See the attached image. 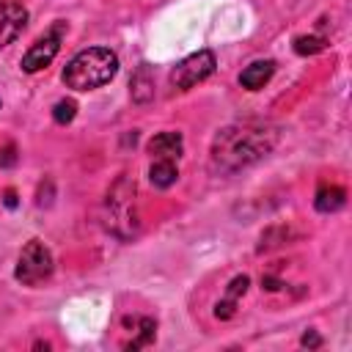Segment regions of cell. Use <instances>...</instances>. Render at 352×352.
Returning <instances> with one entry per match:
<instances>
[{
	"label": "cell",
	"instance_id": "obj_14",
	"mask_svg": "<svg viewBox=\"0 0 352 352\" xmlns=\"http://www.w3.org/2000/svg\"><path fill=\"white\" fill-rule=\"evenodd\" d=\"M327 50V38L322 36H297L294 38V52L297 55H316Z\"/></svg>",
	"mask_w": 352,
	"mask_h": 352
},
{
	"label": "cell",
	"instance_id": "obj_2",
	"mask_svg": "<svg viewBox=\"0 0 352 352\" xmlns=\"http://www.w3.org/2000/svg\"><path fill=\"white\" fill-rule=\"evenodd\" d=\"M118 74V55L107 47H88L80 50L63 69L60 80L72 91H94L107 85Z\"/></svg>",
	"mask_w": 352,
	"mask_h": 352
},
{
	"label": "cell",
	"instance_id": "obj_12",
	"mask_svg": "<svg viewBox=\"0 0 352 352\" xmlns=\"http://www.w3.org/2000/svg\"><path fill=\"white\" fill-rule=\"evenodd\" d=\"M346 204V190L344 187H338V184H322L319 190H316V198H314V206L319 209V212H338L341 206Z\"/></svg>",
	"mask_w": 352,
	"mask_h": 352
},
{
	"label": "cell",
	"instance_id": "obj_10",
	"mask_svg": "<svg viewBox=\"0 0 352 352\" xmlns=\"http://www.w3.org/2000/svg\"><path fill=\"white\" fill-rule=\"evenodd\" d=\"M248 286H250V278H248V275L231 278V283H228V289H226V297L214 305V316H217V319H231V316L236 314V300L248 292Z\"/></svg>",
	"mask_w": 352,
	"mask_h": 352
},
{
	"label": "cell",
	"instance_id": "obj_7",
	"mask_svg": "<svg viewBox=\"0 0 352 352\" xmlns=\"http://www.w3.org/2000/svg\"><path fill=\"white\" fill-rule=\"evenodd\" d=\"M28 25V8L16 0H0V50L8 47Z\"/></svg>",
	"mask_w": 352,
	"mask_h": 352
},
{
	"label": "cell",
	"instance_id": "obj_5",
	"mask_svg": "<svg viewBox=\"0 0 352 352\" xmlns=\"http://www.w3.org/2000/svg\"><path fill=\"white\" fill-rule=\"evenodd\" d=\"M217 66V58L212 50H198L187 58H182L173 69H170V85L176 91H190L195 88L198 82H204Z\"/></svg>",
	"mask_w": 352,
	"mask_h": 352
},
{
	"label": "cell",
	"instance_id": "obj_9",
	"mask_svg": "<svg viewBox=\"0 0 352 352\" xmlns=\"http://www.w3.org/2000/svg\"><path fill=\"white\" fill-rule=\"evenodd\" d=\"M272 74H275V60H270V58L267 60H253L250 66L242 69L239 85L248 88V91H258V88H264L270 82Z\"/></svg>",
	"mask_w": 352,
	"mask_h": 352
},
{
	"label": "cell",
	"instance_id": "obj_3",
	"mask_svg": "<svg viewBox=\"0 0 352 352\" xmlns=\"http://www.w3.org/2000/svg\"><path fill=\"white\" fill-rule=\"evenodd\" d=\"M104 209H107V228H110L116 236L129 239V236L138 231V214H135V182H129V179H118V182L113 184V190L107 192Z\"/></svg>",
	"mask_w": 352,
	"mask_h": 352
},
{
	"label": "cell",
	"instance_id": "obj_18",
	"mask_svg": "<svg viewBox=\"0 0 352 352\" xmlns=\"http://www.w3.org/2000/svg\"><path fill=\"white\" fill-rule=\"evenodd\" d=\"M3 201H6V206H8V209H14V206H16V192H14V190H6Z\"/></svg>",
	"mask_w": 352,
	"mask_h": 352
},
{
	"label": "cell",
	"instance_id": "obj_16",
	"mask_svg": "<svg viewBox=\"0 0 352 352\" xmlns=\"http://www.w3.org/2000/svg\"><path fill=\"white\" fill-rule=\"evenodd\" d=\"M16 162V146L14 143H0V168H11Z\"/></svg>",
	"mask_w": 352,
	"mask_h": 352
},
{
	"label": "cell",
	"instance_id": "obj_15",
	"mask_svg": "<svg viewBox=\"0 0 352 352\" xmlns=\"http://www.w3.org/2000/svg\"><path fill=\"white\" fill-rule=\"evenodd\" d=\"M77 116V102L74 99H58L55 107H52V118L58 124H72Z\"/></svg>",
	"mask_w": 352,
	"mask_h": 352
},
{
	"label": "cell",
	"instance_id": "obj_17",
	"mask_svg": "<svg viewBox=\"0 0 352 352\" xmlns=\"http://www.w3.org/2000/svg\"><path fill=\"white\" fill-rule=\"evenodd\" d=\"M300 344H302V346H314V349H316V346H322V338H319L314 330H308V333L300 338Z\"/></svg>",
	"mask_w": 352,
	"mask_h": 352
},
{
	"label": "cell",
	"instance_id": "obj_11",
	"mask_svg": "<svg viewBox=\"0 0 352 352\" xmlns=\"http://www.w3.org/2000/svg\"><path fill=\"white\" fill-rule=\"evenodd\" d=\"M129 94L138 104H146L154 99V74H151V66L148 63H140L129 80Z\"/></svg>",
	"mask_w": 352,
	"mask_h": 352
},
{
	"label": "cell",
	"instance_id": "obj_4",
	"mask_svg": "<svg viewBox=\"0 0 352 352\" xmlns=\"http://www.w3.org/2000/svg\"><path fill=\"white\" fill-rule=\"evenodd\" d=\"M55 270V258L50 253V248L41 242V239H30L19 258H16V267H14V278L22 283V286H38L41 280H47Z\"/></svg>",
	"mask_w": 352,
	"mask_h": 352
},
{
	"label": "cell",
	"instance_id": "obj_13",
	"mask_svg": "<svg viewBox=\"0 0 352 352\" xmlns=\"http://www.w3.org/2000/svg\"><path fill=\"white\" fill-rule=\"evenodd\" d=\"M148 179H151V184L160 187V190H168L170 184H176V179H179L176 160H151Z\"/></svg>",
	"mask_w": 352,
	"mask_h": 352
},
{
	"label": "cell",
	"instance_id": "obj_1",
	"mask_svg": "<svg viewBox=\"0 0 352 352\" xmlns=\"http://www.w3.org/2000/svg\"><path fill=\"white\" fill-rule=\"evenodd\" d=\"M278 126L270 121H236L223 126L209 151V165L214 173H236L261 157H267L278 143Z\"/></svg>",
	"mask_w": 352,
	"mask_h": 352
},
{
	"label": "cell",
	"instance_id": "obj_8",
	"mask_svg": "<svg viewBox=\"0 0 352 352\" xmlns=\"http://www.w3.org/2000/svg\"><path fill=\"white\" fill-rule=\"evenodd\" d=\"M184 151V138L182 132H160L148 140V154L151 160H179Z\"/></svg>",
	"mask_w": 352,
	"mask_h": 352
},
{
	"label": "cell",
	"instance_id": "obj_6",
	"mask_svg": "<svg viewBox=\"0 0 352 352\" xmlns=\"http://www.w3.org/2000/svg\"><path fill=\"white\" fill-rule=\"evenodd\" d=\"M66 30H69V25L58 19L44 36H38V38L30 44V50L22 55V69H25L28 74H36V72L47 69V66L55 60V55H58V50H60V41H63Z\"/></svg>",
	"mask_w": 352,
	"mask_h": 352
}]
</instances>
